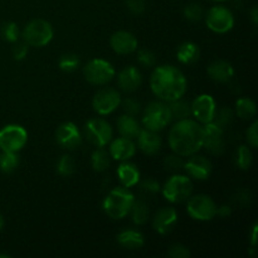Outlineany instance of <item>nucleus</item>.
<instances>
[{"label":"nucleus","mask_w":258,"mask_h":258,"mask_svg":"<svg viewBox=\"0 0 258 258\" xmlns=\"http://www.w3.org/2000/svg\"><path fill=\"white\" fill-rule=\"evenodd\" d=\"M186 78L178 67L159 66L150 76V88L154 95L164 102L179 100L186 92Z\"/></svg>","instance_id":"1"},{"label":"nucleus","mask_w":258,"mask_h":258,"mask_svg":"<svg viewBox=\"0 0 258 258\" xmlns=\"http://www.w3.org/2000/svg\"><path fill=\"white\" fill-rule=\"evenodd\" d=\"M204 131L198 121L179 120L169 130V146L180 156H191L203 148Z\"/></svg>","instance_id":"2"},{"label":"nucleus","mask_w":258,"mask_h":258,"mask_svg":"<svg viewBox=\"0 0 258 258\" xmlns=\"http://www.w3.org/2000/svg\"><path fill=\"white\" fill-rule=\"evenodd\" d=\"M135 197L130 189L125 186L113 188L103 199V212L112 219H122L130 213Z\"/></svg>","instance_id":"3"},{"label":"nucleus","mask_w":258,"mask_h":258,"mask_svg":"<svg viewBox=\"0 0 258 258\" xmlns=\"http://www.w3.org/2000/svg\"><path fill=\"white\" fill-rule=\"evenodd\" d=\"M171 113L169 110L168 102L164 101H153L145 107L143 112V122L144 128H148L151 131L164 130L169 123L171 122Z\"/></svg>","instance_id":"4"},{"label":"nucleus","mask_w":258,"mask_h":258,"mask_svg":"<svg viewBox=\"0 0 258 258\" xmlns=\"http://www.w3.org/2000/svg\"><path fill=\"white\" fill-rule=\"evenodd\" d=\"M164 198L173 204L188 201L193 193V183L188 175L176 173L165 181L161 188Z\"/></svg>","instance_id":"5"},{"label":"nucleus","mask_w":258,"mask_h":258,"mask_svg":"<svg viewBox=\"0 0 258 258\" xmlns=\"http://www.w3.org/2000/svg\"><path fill=\"white\" fill-rule=\"evenodd\" d=\"M54 35L52 24L44 19H34L28 23L22 32L23 42L29 47L42 48L49 44Z\"/></svg>","instance_id":"6"},{"label":"nucleus","mask_w":258,"mask_h":258,"mask_svg":"<svg viewBox=\"0 0 258 258\" xmlns=\"http://www.w3.org/2000/svg\"><path fill=\"white\" fill-rule=\"evenodd\" d=\"M116 71L108 60L95 58L83 67V76L91 85L105 86L113 80Z\"/></svg>","instance_id":"7"},{"label":"nucleus","mask_w":258,"mask_h":258,"mask_svg":"<svg viewBox=\"0 0 258 258\" xmlns=\"http://www.w3.org/2000/svg\"><path fill=\"white\" fill-rule=\"evenodd\" d=\"M85 135L96 148H105L113 138L112 126L101 117H93L86 122Z\"/></svg>","instance_id":"8"},{"label":"nucleus","mask_w":258,"mask_h":258,"mask_svg":"<svg viewBox=\"0 0 258 258\" xmlns=\"http://www.w3.org/2000/svg\"><path fill=\"white\" fill-rule=\"evenodd\" d=\"M206 24L209 30L217 34H224L234 27V15L224 5L212 7L206 14Z\"/></svg>","instance_id":"9"},{"label":"nucleus","mask_w":258,"mask_h":258,"mask_svg":"<svg viewBox=\"0 0 258 258\" xmlns=\"http://www.w3.org/2000/svg\"><path fill=\"white\" fill-rule=\"evenodd\" d=\"M28 141V133L23 126L10 123L0 130V149L8 153H19Z\"/></svg>","instance_id":"10"},{"label":"nucleus","mask_w":258,"mask_h":258,"mask_svg":"<svg viewBox=\"0 0 258 258\" xmlns=\"http://www.w3.org/2000/svg\"><path fill=\"white\" fill-rule=\"evenodd\" d=\"M186 212L193 219L199 222H208L216 217L217 204L206 194H198L188 199Z\"/></svg>","instance_id":"11"},{"label":"nucleus","mask_w":258,"mask_h":258,"mask_svg":"<svg viewBox=\"0 0 258 258\" xmlns=\"http://www.w3.org/2000/svg\"><path fill=\"white\" fill-rule=\"evenodd\" d=\"M121 95L112 87H103L95 93L92 98V107L100 116L111 115L120 107Z\"/></svg>","instance_id":"12"},{"label":"nucleus","mask_w":258,"mask_h":258,"mask_svg":"<svg viewBox=\"0 0 258 258\" xmlns=\"http://www.w3.org/2000/svg\"><path fill=\"white\" fill-rule=\"evenodd\" d=\"M191 115L196 117V120L201 123H209L213 121L214 115L217 111V105L214 98L211 95H199L194 98L190 103Z\"/></svg>","instance_id":"13"},{"label":"nucleus","mask_w":258,"mask_h":258,"mask_svg":"<svg viewBox=\"0 0 258 258\" xmlns=\"http://www.w3.org/2000/svg\"><path fill=\"white\" fill-rule=\"evenodd\" d=\"M204 138L203 148L207 149L212 155H222L226 148L224 144V128L219 127L214 122L206 123L203 126Z\"/></svg>","instance_id":"14"},{"label":"nucleus","mask_w":258,"mask_h":258,"mask_svg":"<svg viewBox=\"0 0 258 258\" xmlns=\"http://www.w3.org/2000/svg\"><path fill=\"white\" fill-rule=\"evenodd\" d=\"M55 141L66 150H75L82 144V134L73 122H63L55 131Z\"/></svg>","instance_id":"15"},{"label":"nucleus","mask_w":258,"mask_h":258,"mask_svg":"<svg viewBox=\"0 0 258 258\" xmlns=\"http://www.w3.org/2000/svg\"><path fill=\"white\" fill-rule=\"evenodd\" d=\"M212 163L211 160L202 155H191L188 160L184 163V170L186 171L189 178L196 180H207L212 174Z\"/></svg>","instance_id":"16"},{"label":"nucleus","mask_w":258,"mask_h":258,"mask_svg":"<svg viewBox=\"0 0 258 258\" xmlns=\"http://www.w3.org/2000/svg\"><path fill=\"white\" fill-rule=\"evenodd\" d=\"M138 44L135 35L127 30H118L113 33L110 38L111 48L117 54H131L138 50Z\"/></svg>","instance_id":"17"},{"label":"nucleus","mask_w":258,"mask_h":258,"mask_svg":"<svg viewBox=\"0 0 258 258\" xmlns=\"http://www.w3.org/2000/svg\"><path fill=\"white\" fill-rule=\"evenodd\" d=\"M178 223V213L171 207H165L161 208L158 213L155 214L153 221V227L159 234L165 236L169 234Z\"/></svg>","instance_id":"18"},{"label":"nucleus","mask_w":258,"mask_h":258,"mask_svg":"<svg viewBox=\"0 0 258 258\" xmlns=\"http://www.w3.org/2000/svg\"><path fill=\"white\" fill-rule=\"evenodd\" d=\"M143 83L141 72L134 66H127L121 70L117 75V86L121 91L126 93H133L139 90Z\"/></svg>","instance_id":"19"},{"label":"nucleus","mask_w":258,"mask_h":258,"mask_svg":"<svg viewBox=\"0 0 258 258\" xmlns=\"http://www.w3.org/2000/svg\"><path fill=\"white\" fill-rule=\"evenodd\" d=\"M136 153V145L134 140L126 138H117L110 141V150L108 154L112 159L117 161L130 160Z\"/></svg>","instance_id":"20"},{"label":"nucleus","mask_w":258,"mask_h":258,"mask_svg":"<svg viewBox=\"0 0 258 258\" xmlns=\"http://www.w3.org/2000/svg\"><path fill=\"white\" fill-rule=\"evenodd\" d=\"M138 140V146L144 154L146 155H156L160 151L163 141H161L160 135L156 131L148 130V128H141L140 134L136 138Z\"/></svg>","instance_id":"21"},{"label":"nucleus","mask_w":258,"mask_h":258,"mask_svg":"<svg viewBox=\"0 0 258 258\" xmlns=\"http://www.w3.org/2000/svg\"><path fill=\"white\" fill-rule=\"evenodd\" d=\"M207 73L213 81L219 83H227L233 78L234 70L227 60H214L207 68Z\"/></svg>","instance_id":"22"},{"label":"nucleus","mask_w":258,"mask_h":258,"mask_svg":"<svg viewBox=\"0 0 258 258\" xmlns=\"http://www.w3.org/2000/svg\"><path fill=\"white\" fill-rule=\"evenodd\" d=\"M117 176L121 185L130 189L133 186L138 185V183L140 181V170H139L135 164L126 160L122 161L117 168Z\"/></svg>","instance_id":"23"},{"label":"nucleus","mask_w":258,"mask_h":258,"mask_svg":"<svg viewBox=\"0 0 258 258\" xmlns=\"http://www.w3.org/2000/svg\"><path fill=\"white\" fill-rule=\"evenodd\" d=\"M117 243L126 249H140L145 244V237L136 229H123L116 237Z\"/></svg>","instance_id":"24"},{"label":"nucleus","mask_w":258,"mask_h":258,"mask_svg":"<svg viewBox=\"0 0 258 258\" xmlns=\"http://www.w3.org/2000/svg\"><path fill=\"white\" fill-rule=\"evenodd\" d=\"M117 130L122 138L130 139V140H136V138L140 134L141 127L139 121L134 116L130 115H121L117 120Z\"/></svg>","instance_id":"25"},{"label":"nucleus","mask_w":258,"mask_h":258,"mask_svg":"<svg viewBox=\"0 0 258 258\" xmlns=\"http://www.w3.org/2000/svg\"><path fill=\"white\" fill-rule=\"evenodd\" d=\"M176 57H178L179 62L183 64H193V63L198 62L199 57H201V49L196 43L184 42L183 44L179 45L178 50H176Z\"/></svg>","instance_id":"26"},{"label":"nucleus","mask_w":258,"mask_h":258,"mask_svg":"<svg viewBox=\"0 0 258 258\" xmlns=\"http://www.w3.org/2000/svg\"><path fill=\"white\" fill-rule=\"evenodd\" d=\"M234 113L242 120H252L257 113L256 102L248 97L239 98L236 102Z\"/></svg>","instance_id":"27"},{"label":"nucleus","mask_w":258,"mask_h":258,"mask_svg":"<svg viewBox=\"0 0 258 258\" xmlns=\"http://www.w3.org/2000/svg\"><path fill=\"white\" fill-rule=\"evenodd\" d=\"M169 110H170L171 113V120H184V118H189L191 115V108L190 103L186 102V101H183L181 98L175 101H171V102H168Z\"/></svg>","instance_id":"28"},{"label":"nucleus","mask_w":258,"mask_h":258,"mask_svg":"<svg viewBox=\"0 0 258 258\" xmlns=\"http://www.w3.org/2000/svg\"><path fill=\"white\" fill-rule=\"evenodd\" d=\"M131 218H133V222L136 224V226H143L148 222L149 219V207L146 204L145 201H134L133 207L130 209Z\"/></svg>","instance_id":"29"},{"label":"nucleus","mask_w":258,"mask_h":258,"mask_svg":"<svg viewBox=\"0 0 258 258\" xmlns=\"http://www.w3.org/2000/svg\"><path fill=\"white\" fill-rule=\"evenodd\" d=\"M111 163V156L103 148H97L91 156V165L97 173L107 170Z\"/></svg>","instance_id":"30"},{"label":"nucleus","mask_w":258,"mask_h":258,"mask_svg":"<svg viewBox=\"0 0 258 258\" xmlns=\"http://www.w3.org/2000/svg\"><path fill=\"white\" fill-rule=\"evenodd\" d=\"M20 159L18 153H8V151H3L0 155V170L5 174H10L13 171L17 170L19 166Z\"/></svg>","instance_id":"31"},{"label":"nucleus","mask_w":258,"mask_h":258,"mask_svg":"<svg viewBox=\"0 0 258 258\" xmlns=\"http://www.w3.org/2000/svg\"><path fill=\"white\" fill-rule=\"evenodd\" d=\"M253 163V154L249 146L241 145L236 153V165L242 170H248Z\"/></svg>","instance_id":"32"},{"label":"nucleus","mask_w":258,"mask_h":258,"mask_svg":"<svg viewBox=\"0 0 258 258\" xmlns=\"http://www.w3.org/2000/svg\"><path fill=\"white\" fill-rule=\"evenodd\" d=\"M233 117H234V112L232 108H229V107L218 108L217 107L216 115H214V118L212 122H214L216 125H218L219 127H222L226 130L227 126L231 125V122L233 121Z\"/></svg>","instance_id":"33"},{"label":"nucleus","mask_w":258,"mask_h":258,"mask_svg":"<svg viewBox=\"0 0 258 258\" xmlns=\"http://www.w3.org/2000/svg\"><path fill=\"white\" fill-rule=\"evenodd\" d=\"M58 66L63 72H73L80 67V58L75 53H64V54L60 55Z\"/></svg>","instance_id":"34"},{"label":"nucleus","mask_w":258,"mask_h":258,"mask_svg":"<svg viewBox=\"0 0 258 258\" xmlns=\"http://www.w3.org/2000/svg\"><path fill=\"white\" fill-rule=\"evenodd\" d=\"M0 35L4 40L9 43H17L20 37V30L18 28V24L14 22L4 23L0 28Z\"/></svg>","instance_id":"35"},{"label":"nucleus","mask_w":258,"mask_h":258,"mask_svg":"<svg viewBox=\"0 0 258 258\" xmlns=\"http://www.w3.org/2000/svg\"><path fill=\"white\" fill-rule=\"evenodd\" d=\"M57 171L62 176H71L76 171V161L71 155L60 156L57 161Z\"/></svg>","instance_id":"36"},{"label":"nucleus","mask_w":258,"mask_h":258,"mask_svg":"<svg viewBox=\"0 0 258 258\" xmlns=\"http://www.w3.org/2000/svg\"><path fill=\"white\" fill-rule=\"evenodd\" d=\"M184 163L183 156L178 155V154L174 153L173 155L166 156L165 160H164V166H165L166 170L171 171V173H179L184 169Z\"/></svg>","instance_id":"37"},{"label":"nucleus","mask_w":258,"mask_h":258,"mask_svg":"<svg viewBox=\"0 0 258 258\" xmlns=\"http://www.w3.org/2000/svg\"><path fill=\"white\" fill-rule=\"evenodd\" d=\"M184 17L190 20V22H198L204 17L203 8H202L201 4H197V3L188 4L184 8Z\"/></svg>","instance_id":"38"},{"label":"nucleus","mask_w":258,"mask_h":258,"mask_svg":"<svg viewBox=\"0 0 258 258\" xmlns=\"http://www.w3.org/2000/svg\"><path fill=\"white\" fill-rule=\"evenodd\" d=\"M121 106H122V110L126 115H130V116H138L141 111V103L139 102L136 98L134 97H127L125 100H121Z\"/></svg>","instance_id":"39"},{"label":"nucleus","mask_w":258,"mask_h":258,"mask_svg":"<svg viewBox=\"0 0 258 258\" xmlns=\"http://www.w3.org/2000/svg\"><path fill=\"white\" fill-rule=\"evenodd\" d=\"M138 62L144 67H153L156 63V57L154 52L150 49H139L138 50Z\"/></svg>","instance_id":"40"},{"label":"nucleus","mask_w":258,"mask_h":258,"mask_svg":"<svg viewBox=\"0 0 258 258\" xmlns=\"http://www.w3.org/2000/svg\"><path fill=\"white\" fill-rule=\"evenodd\" d=\"M140 188L145 194H149V196H155V194H158L159 191H160L161 186L160 184H159V181H156L155 179L150 178L141 181Z\"/></svg>","instance_id":"41"},{"label":"nucleus","mask_w":258,"mask_h":258,"mask_svg":"<svg viewBox=\"0 0 258 258\" xmlns=\"http://www.w3.org/2000/svg\"><path fill=\"white\" fill-rule=\"evenodd\" d=\"M168 256L171 258H189L190 257V251H189L188 247L180 243H175L169 248Z\"/></svg>","instance_id":"42"},{"label":"nucleus","mask_w":258,"mask_h":258,"mask_svg":"<svg viewBox=\"0 0 258 258\" xmlns=\"http://www.w3.org/2000/svg\"><path fill=\"white\" fill-rule=\"evenodd\" d=\"M246 140L248 143L249 148L256 149L258 145V122L257 121H253L252 125L249 126L248 130L246 133Z\"/></svg>","instance_id":"43"},{"label":"nucleus","mask_w":258,"mask_h":258,"mask_svg":"<svg viewBox=\"0 0 258 258\" xmlns=\"http://www.w3.org/2000/svg\"><path fill=\"white\" fill-rule=\"evenodd\" d=\"M28 52H29V45L27 43H18L13 48V57H14L15 60H23L28 55Z\"/></svg>","instance_id":"44"},{"label":"nucleus","mask_w":258,"mask_h":258,"mask_svg":"<svg viewBox=\"0 0 258 258\" xmlns=\"http://www.w3.org/2000/svg\"><path fill=\"white\" fill-rule=\"evenodd\" d=\"M126 5L128 10L136 15L143 14L145 10V0H126Z\"/></svg>","instance_id":"45"},{"label":"nucleus","mask_w":258,"mask_h":258,"mask_svg":"<svg viewBox=\"0 0 258 258\" xmlns=\"http://www.w3.org/2000/svg\"><path fill=\"white\" fill-rule=\"evenodd\" d=\"M231 214H232V208L229 206L223 204V206L221 207H217L216 216H219L221 218H227V217H229Z\"/></svg>","instance_id":"46"},{"label":"nucleus","mask_w":258,"mask_h":258,"mask_svg":"<svg viewBox=\"0 0 258 258\" xmlns=\"http://www.w3.org/2000/svg\"><path fill=\"white\" fill-rule=\"evenodd\" d=\"M257 232H258V224L254 223L253 229L251 233V256H253L254 251H256L257 246Z\"/></svg>","instance_id":"47"},{"label":"nucleus","mask_w":258,"mask_h":258,"mask_svg":"<svg viewBox=\"0 0 258 258\" xmlns=\"http://www.w3.org/2000/svg\"><path fill=\"white\" fill-rule=\"evenodd\" d=\"M251 19L252 22H253L254 25H257L258 23V8L257 7H253L251 10Z\"/></svg>","instance_id":"48"},{"label":"nucleus","mask_w":258,"mask_h":258,"mask_svg":"<svg viewBox=\"0 0 258 258\" xmlns=\"http://www.w3.org/2000/svg\"><path fill=\"white\" fill-rule=\"evenodd\" d=\"M3 227H4V218H3V216L0 214V231L3 229Z\"/></svg>","instance_id":"49"},{"label":"nucleus","mask_w":258,"mask_h":258,"mask_svg":"<svg viewBox=\"0 0 258 258\" xmlns=\"http://www.w3.org/2000/svg\"><path fill=\"white\" fill-rule=\"evenodd\" d=\"M212 2H217V3H224V2H228V0H212Z\"/></svg>","instance_id":"50"},{"label":"nucleus","mask_w":258,"mask_h":258,"mask_svg":"<svg viewBox=\"0 0 258 258\" xmlns=\"http://www.w3.org/2000/svg\"><path fill=\"white\" fill-rule=\"evenodd\" d=\"M0 257H3V258H8L9 256H8V254H0Z\"/></svg>","instance_id":"51"}]
</instances>
